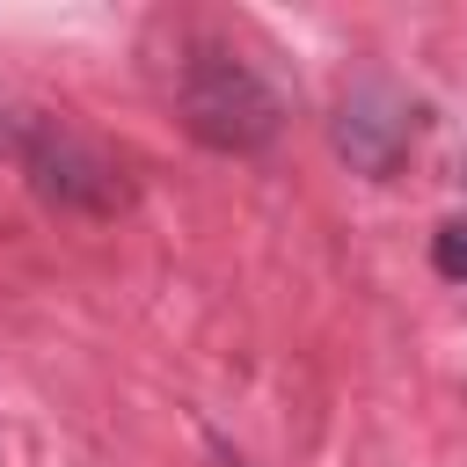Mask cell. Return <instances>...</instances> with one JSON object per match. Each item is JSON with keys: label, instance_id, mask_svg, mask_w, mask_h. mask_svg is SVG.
<instances>
[{"label": "cell", "instance_id": "277c9868", "mask_svg": "<svg viewBox=\"0 0 467 467\" xmlns=\"http://www.w3.org/2000/svg\"><path fill=\"white\" fill-rule=\"evenodd\" d=\"M431 263H438V277L467 285V219H445V226L431 234Z\"/></svg>", "mask_w": 467, "mask_h": 467}, {"label": "cell", "instance_id": "6da1fadb", "mask_svg": "<svg viewBox=\"0 0 467 467\" xmlns=\"http://www.w3.org/2000/svg\"><path fill=\"white\" fill-rule=\"evenodd\" d=\"M168 102H175L182 131L212 153H263L285 131V95L219 36H182L175 44Z\"/></svg>", "mask_w": 467, "mask_h": 467}, {"label": "cell", "instance_id": "3957f363", "mask_svg": "<svg viewBox=\"0 0 467 467\" xmlns=\"http://www.w3.org/2000/svg\"><path fill=\"white\" fill-rule=\"evenodd\" d=\"M409 102L387 88V80H358L350 95H343V109H336V146L365 168V175H387L394 161H401V146H409Z\"/></svg>", "mask_w": 467, "mask_h": 467}, {"label": "cell", "instance_id": "7a4b0ae2", "mask_svg": "<svg viewBox=\"0 0 467 467\" xmlns=\"http://www.w3.org/2000/svg\"><path fill=\"white\" fill-rule=\"evenodd\" d=\"M7 153L22 161L29 190L66 212V219H117L131 212V175L109 146H95L88 131H73L66 117H15L7 124Z\"/></svg>", "mask_w": 467, "mask_h": 467}]
</instances>
